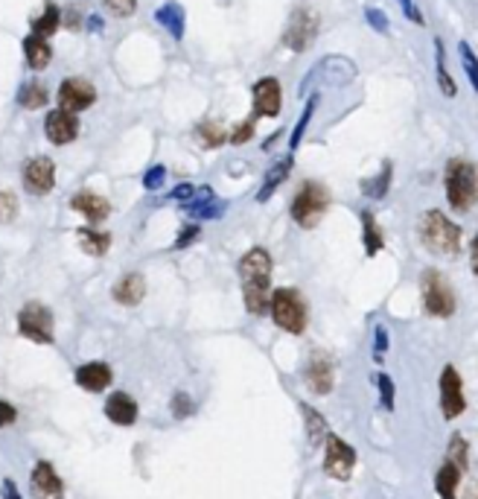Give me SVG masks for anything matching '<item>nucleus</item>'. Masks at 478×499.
Listing matches in <instances>:
<instances>
[{"mask_svg": "<svg viewBox=\"0 0 478 499\" xmlns=\"http://www.w3.org/2000/svg\"><path fill=\"white\" fill-rule=\"evenodd\" d=\"M155 21L161 29H167L172 36V41H182L184 38V29H187V15H184V6L175 4V0H167V4H161L158 12H155Z\"/></svg>", "mask_w": 478, "mask_h": 499, "instance_id": "nucleus-22", "label": "nucleus"}, {"mask_svg": "<svg viewBox=\"0 0 478 499\" xmlns=\"http://www.w3.org/2000/svg\"><path fill=\"white\" fill-rule=\"evenodd\" d=\"M85 26L91 29V33H102V29H106V24H102L99 15H88V18H85Z\"/></svg>", "mask_w": 478, "mask_h": 499, "instance_id": "nucleus-50", "label": "nucleus"}, {"mask_svg": "<svg viewBox=\"0 0 478 499\" xmlns=\"http://www.w3.org/2000/svg\"><path fill=\"white\" fill-rule=\"evenodd\" d=\"M77 243L88 257H106L111 248V234L97 231L94 225H82L77 228Z\"/></svg>", "mask_w": 478, "mask_h": 499, "instance_id": "nucleus-25", "label": "nucleus"}, {"mask_svg": "<svg viewBox=\"0 0 478 499\" xmlns=\"http://www.w3.org/2000/svg\"><path fill=\"white\" fill-rule=\"evenodd\" d=\"M400 6H402V12H406V18H411L414 24H421V26L426 24V21H423V15H421V9L414 6V0H400Z\"/></svg>", "mask_w": 478, "mask_h": 499, "instance_id": "nucleus-48", "label": "nucleus"}, {"mask_svg": "<svg viewBox=\"0 0 478 499\" xmlns=\"http://www.w3.org/2000/svg\"><path fill=\"white\" fill-rule=\"evenodd\" d=\"M21 44H24V58H26L29 68H33V70H47L50 68V62H53V44H50V38H41V36L29 33Z\"/></svg>", "mask_w": 478, "mask_h": 499, "instance_id": "nucleus-24", "label": "nucleus"}, {"mask_svg": "<svg viewBox=\"0 0 478 499\" xmlns=\"http://www.w3.org/2000/svg\"><path fill=\"white\" fill-rule=\"evenodd\" d=\"M292 167H295V158H292V152H289L286 158H280L277 164H272V167H268L265 179H263V184H260L257 196H254V199H257L260 204H263V202H268V199H272V196L277 193V190H280V184L289 179Z\"/></svg>", "mask_w": 478, "mask_h": 499, "instance_id": "nucleus-23", "label": "nucleus"}, {"mask_svg": "<svg viewBox=\"0 0 478 499\" xmlns=\"http://www.w3.org/2000/svg\"><path fill=\"white\" fill-rule=\"evenodd\" d=\"M192 193H196V184L184 182V184H178V187L172 190L170 199H172V202H178V204H187V202L192 199Z\"/></svg>", "mask_w": 478, "mask_h": 499, "instance_id": "nucleus-46", "label": "nucleus"}, {"mask_svg": "<svg viewBox=\"0 0 478 499\" xmlns=\"http://www.w3.org/2000/svg\"><path fill=\"white\" fill-rule=\"evenodd\" d=\"M268 313H272V321L280 330H286L292 336H301L309 325V307H307L304 296L295 286L272 289V298H268Z\"/></svg>", "mask_w": 478, "mask_h": 499, "instance_id": "nucleus-3", "label": "nucleus"}, {"mask_svg": "<svg viewBox=\"0 0 478 499\" xmlns=\"http://www.w3.org/2000/svg\"><path fill=\"white\" fill-rule=\"evenodd\" d=\"M58 26H62V9H58V4H53V0H47L36 18L29 21V33L41 38H53L58 33Z\"/></svg>", "mask_w": 478, "mask_h": 499, "instance_id": "nucleus-26", "label": "nucleus"}, {"mask_svg": "<svg viewBox=\"0 0 478 499\" xmlns=\"http://www.w3.org/2000/svg\"><path fill=\"white\" fill-rule=\"evenodd\" d=\"M301 415H304V423H307V438H309V447H321L327 442V435H330V427H327V421L321 412H316L312 406L301 403Z\"/></svg>", "mask_w": 478, "mask_h": 499, "instance_id": "nucleus-28", "label": "nucleus"}, {"mask_svg": "<svg viewBox=\"0 0 478 499\" xmlns=\"http://www.w3.org/2000/svg\"><path fill=\"white\" fill-rule=\"evenodd\" d=\"M184 211L190 219L202 223V219H222L228 211V204L222 202L211 187H196V193H192V199L184 204Z\"/></svg>", "mask_w": 478, "mask_h": 499, "instance_id": "nucleus-18", "label": "nucleus"}, {"mask_svg": "<svg viewBox=\"0 0 478 499\" xmlns=\"http://www.w3.org/2000/svg\"><path fill=\"white\" fill-rule=\"evenodd\" d=\"M421 243L438 257H458L461 255V228L441 211H426L421 216Z\"/></svg>", "mask_w": 478, "mask_h": 499, "instance_id": "nucleus-2", "label": "nucleus"}, {"mask_svg": "<svg viewBox=\"0 0 478 499\" xmlns=\"http://www.w3.org/2000/svg\"><path fill=\"white\" fill-rule=\"evenodd\" d=\"M21 182L26 187V193L33 196H47L56 187V161L47 155H36L29 158L24 170H21Z\"/></svg>", "mask_w": 478, "mask_h": 499, "instance_id": "nucleus-11", "label": "nucleus"}, {"mask_svg": "<svg viewBox=\"0 0 478 499\" xmlns=\"http://www.w3.org/2000/svg\"><path fill=\"white\" fill-rule=\"evenodd\" d=\"M421 296H423V310L435 318H450L455 313V292L450 286V281L435 272L426 269L421 277Z\"/></svg>", "mask_w": 478, "mask_h": 499, "instance_id": "nucleus-7", "label": "nucleus"}, {"mask_svg": "<svg viewBox=\"0 0 478 499\" xmlns=\"http://www.w3.org/2000/svg\"><path fill=\"white\" fill-rule=\"evenodd\" d=\"M461 476H464V473H461L455 464H450V462L441 464V471L435 476V488H438L441 499H458V482H461Z\"/></svg>", "mask_w": 478, "mask_h": 499, "instance_id": "nucleus-30", "label": "nucleus"}, {"mask_svg": "<svg viewBox=\"0 0 478 499\" xmlns=\"http://www.w3.org/2000/svg\"><path fill=\"white\" fill-rule=\"evenodd\" d=\"M304 377H307V386L312 394H330L333 386H336V369H333V359L324 354V350H316V354L309 357L307 369H304Z\"/></svg>", "mask_w": 478, "mask_h": 499, "instance_id": "nucleus-16", "label": "nucleus"}, {"mask_svg": "<svg viewBox=\"0 0 478 499\" xmlns=\"http://www.w3.org/2000/svg\"><path fill=\"white\" fill-rule=\"evenodd\" d=\"M196 138L199 143L204 146V150H219V146L228 143V131L222 123H213V120H202L196 126Z\"/></svg>", "mask_w": 478, "mask_h": 499, "instance_id": "nucleus-31", "label": "nucleus"}, {"mask_svg": "<svg viewBox=\"0 0 478 499\" xmlns=\"http://www.w3.org/2000/svg\"><path fill=\"white\" fill-rule=\"evenodd\" d=\"M102 409H106V418L114 423V427H134L138 418H140L138 400H134L131 394H126V391H114Z\"/></svg>", "mask_w": 478, "mask_h": 499, "instance_id": "nucleus-19", "label": "nucleus"}, {"mask_svg": "<svg viewBox=\"0 0 478 499\" xmlns=\"http://www.w3.org/2000/svg\"><path fill=\"white\" fill-rule=\"evenodd\" d=\"M73 377H77V386L79 389L91 391V394L106 391L114 383V371H111L109 362H85V365H79Z\"/></svg>", "mask_w": 478, "mask_h": 499, "instance_id": "nucleus-20", "label": "nucleus"}, {"mask_svg": "<svg viewBox=\"0 0 478 499\" xmlns=\"http://www.w3.org/2000/svg\"><path fill=\"white\" fill-rule=\"evenodd\" d=\"M163 184H167V167L163 164H152L143 172V190H149V193H155Z\"/></svg>", "mask_w": 478, "mask_h": 499, "instance_id": "nucleus-39", "label": "nucleus"}, {"mask_svg": "<svg viewBox=\"0 0 478 499\" xmlns=\"http://www.w3.org/2000/svg\"><path fill=\"white\" fill-rule=\"evenodd\" d=\"M353 467H356V450L330 432L324 442V473L336 482H348L353 476Z\"/></svg>", "mask_w": 478, "mask_h": 499, "instance_id": "nucleus-8", "label": "nucleus"}, {"mask_svg": "<svg viewBox=\"0 0 478 499\" xmlns=\"http://www.w3.org/2000/svg\"><path fill=\"white\" fill-rule=\"evenodd\" d=\"M467 499H478V479L470 485V491H467Z\"/></svg>", "mask_w": 478, "mask_h": 499, "instance_id": "nucleus-52", "label": "nucleus"}, {"mask_svg": "<svg viewBox=\"0 0 478 499\" xmlns=\"http://www.w3.org/2000/svg\"><path fill=\"white\" fill-rule=\"evenodd\" d=\"M18 333L36 345H53L56 342V321L53 310L38 301H29L18 310Z\"/></svg>", "mask_w": 478, "mask_h": 499, "instance_id": "nucleus-6", "label": "nucleus"}, {"mask_svg": "<svg viewBox=\"0 0 478 499\" xmlns=\"http://www.w3.org/2000/svg\"><path fill=\"white\" fill-rule=\"evenodd\" d=\"M111 296L117 304H123V307H138L143 298H146V277L140 272H129L123 275L120 281L114 284L111 289Z\"/></svg>", "mask_w": 478, "mask_h": 499, "instance_id": "nucleus-21", "label": "nucleus"}, {"mask_svg": "<svg viewBox=\"0 0 478 499\" xmlns=\"http://www.w3.org/2000/svg\"><path fill=\"white\" fill-rule=\"evenodd\" d=\"M199 234H202L199 223H187L182 231H178V237H175L172 248H175V252H182V248H187V245H192V243L199 240Z\"/></svg>", "mask_w": 478, "mask_h": 499, "instance_id": "nucleus-42", "label": "nucleus"}, {"mask_svg": "<svg viewBox=\"0 0 478 499\" xmlns=\"http://www.w3.org/2000/svg\"><path fill=\"white\" fill-rule=\"evenodd\" d=\"M385 348H388V333H385V327H377L373 330V354L382 357Z\"/></svg>", "mask_w": 478, "mask_h": 499, "instance_id": "nucleus-47", "label": "nucleus"}, {"mask_svg": "<svg viewBox=\"0 0 478 499\" xmlns=\"http://www.w3.org/2000/svg\"><path fill=\"white\" fill-rule=\"evenodd\" d=\"M15 421H18V409H15L9 400H0V430L12 427Z\"/></svg>", "mask_w": 478, "mask_h": 499, "instance_id": "nucleus-45", "label": "nucleus"}, {"mask_svg": "<svg viewBox=\"0 0 478 499\" xmlns=\"http://www.w3.org/2000/svg\"><path fill=\"white\" fill-rule=\"evenodd\" d=\"M458 53H461V62H464V73H467V79L473 85V91L478 94V58H475V53H473V47L467 41L458 44Z\"/></svg>", "mask_w": 478, "mask_h": 499, "instance_id": "nucleus-36", "label": "nucleus"}, {"mask_svg": "<svg viewBox=\"0 0 478 499\" xmlns=\"http://www.w3.org/2000/svg\"><path fill=\"white\" fill-rule=\"evenodd\" d=\"M102 6H106L114 18H131V15L138 12V0H102Z\"/></svg>", "mask_w": 478, "mask_h": 499, "instance_id": "nucleus-40", "label": "nucleus"}, {"mask_svg": "<svg viewBox=\"0 0 478 499\" xmlns=\"http://www.w3.org/2000/svg\"><path fill=\"white\" fill-rule=\"evenodd\" d=\"M18 219V196L12 190H0V225H9Z\"/></svg>", "mask_w": 478, "mask_h": 499, "instance_id": "nucleus-37", "label": "nucleus"}, {"mask_svg": "<svg viewBox=\"0 0 478 499\" xmlns=\"http://www.w3.org/2000/svg\"><path fill=\"white\" fill-rule=\"evenodd\" d=\"M318 36V18L312 9H295L292 18L286 24V29H283V44L292 50V53H304L312 47V41H316Z\"/></svg>", "mask_w": 478, "mask_h": 499, "instance_id": "nucleus-9", "label": "nucleus"}, {"mask_svg": "<svg viewBox=\"0 0 478 499\" xmlns=\"http://www.w3.org/2000/svg\"><path fill=\"white\" fill-rule=\"evenodd\" d=\"M365 21L377 29V33H388V18H385V12L382 9H373V6H368L365 9Z\"/></svg>", "mask_w": 478, "mask_h": 499, "instance_id": "nucleus-44", "label": "nucleus"}, {"mask_svg": "<svg viewBox=\"0 0 478 499\" xmlns=\"http://www.w3.org/2000/svg\"><path fill=\"white\" fill-rule=\"evenodd\" d=\"M327 208H330V190H327L321 182H304L301 190H297L295 199H292L289 213H292L297 228L309 231V228H316L321 223Z\"/></svg>", "mask_w": 478, "mask_h": 499, "instance_id": "nucleus-5", "label": "nucleus"}, {"mask_svg": "<svg viewBox=\"0 0 478 499\" xmlns=\"http://www.w3.org/2000/svg\"><path fill=\"white\" fill-rule=\"evenodd\" d=\"M56 99H58V109L62 111L79 114V111H88L97 102V88L82 77H68V79H62V85H58Z\"/></svg>", "mask_w": 478, "mask_h": 499, "instance_id": "nucleus-10", "label": "nucleus"}, {"mask_svg": "<svg viewBox=\"0 0 478 499\" xmlns=\"http://www.w3.org/2000/svg\"><path fill=\"white\" fill-rule=\"evenodd\" d=\"M251 109H254V120L257 117H268V120H275L283 109V91H280V82L275 77H263L254 82L251 88Z\"/></svg>", "mask_w": 478, "mask_h": 499, "instance_id": "nucleus-12", "label": "nucleus"}, {"mask_svg": "<svg viewBox=\"0 0 478 499\" xmlns=\"http://www.w3.org/2000/svg\"><path fill=\"white\" fill-rule=\"evenodd\" d=\"M29 494L33 499H65V482L50 462H36L29 473Z\"/></svg>", "mask_w": 478, "mask_h": 499, "instance_id": "nucleus-14", "label": "nucleus"}, {"mask_svg": "<svg viewBox=\"0 0 478 499\" xmlns=\"http://www.w3.org/2000/svg\"><path fill=\"white\" fill-rule=\"evenodd\" d=\"M18 106L21 109H26V111H38V109H44L50 102V88L44 85V82H24L21 88H18Z\"/></svg>", "mask_w": 478, "mask_h": 499, "instance_id": "nucleus-27", "label": "nucleus"}, {"mask_svg": "<svg viewBox=\"0 0 478 499\" xmlns=\"http://www.w3.org/2000/svg\"><path fill=\"white\" fill-rule=\"evenodd\" d=\"M377 386H379V400H382V406L391 412L394 409V379L388 377V374H379L377 377Z\"/></svg>", "mask_w": 478, "mask_h": 499, "instance_id": "nucleus-43", "label": "nucleus"}, {"mask_svg": "<svg viewBox=\"0 0 478 499\" xmlns=\"http://www.w3.org/2000/svg\"><path fill=\"white\" fill-rule=\"evenodd\" d=\"M70 211H77L88 219V225H99V223H106V219L111 216V202L106 196H99L94 193V190H79V193H73L70 196Z\"/></svg>", "mask_w": 478, "mask_h": 499, "instance_id": "nucleus-17", "label": "nucleus"}, {"mask_svg": "<svg viewBox=\"0 0 478 499\" xmlns=\"http://www.w3.org/2000/svg\"><path fill=\"white\" fill-rule=\"evenodd\" d=\"M443 187H446V202L452 204L455 211H470L478 202V172L470 161L464 158H452L446 164L443 172Z\"/></svg>", "mask_w": 478, "mask_h": 499, "instance_id": "nucleus-4", "label": "nucleus"}, {"mask_svg": "<svg viewBox=\"0 0 478 499\" xmlns=\"http://www.w3.org/2000/svg\"><path fill=\"white\" fill-rule=\"evenodd\" d=\"M362 243H365V255L368 257H377L379 252H382V245H385V240H382V231H379V225H377V219H373V213L370 211H362Z\"/></svg>", "mask_w": 478, "mask_h": 499, "instance_id": "nucleus-29", "label": "nucleus"}, {"mask_svg": "<svg viewBox=\"0 0 478 499\" xmlns=\"http://www.w3.org/2000/svg\"><path fill=\"white\" fill-rule=\"evenodd\" d=\"M435 53H438V85H441V91L443 97H455V82L450 77V70H446V50H443V41L435 38Z\"/></svg>", "mask_w": 478, "mask_h": 499, "instance_id": "nucleus-34", "label": "nucleus"}, {"mask_svg": "<svg viewBox=\"0 0 478 499\" xmlns=\"http://www.w3.org/2000/svg\"><path fill=\"white\" fill-rule=\"evenodd\" d=\"M272 255L263 245H254L239 257L236 272L239 284H243V301L248 316H265L268 313V298H272Z\"/></svg>", "mask_w": 478, "mask_h": 499, "instance_id": "nucleus-1", "label": "nucleus"}, {"mask_svg": "<svg viewBox=\"0 0 478 499\" xmlns=\"http://www.w3.org/2000/svg\"><path fill=\"white\" fill-rule=\"evenodd\" d=\"M44 135H47V140L53 146H68L77 140L79 135V120L77 114H68L62 109H53L44 114Z\"/></svg>", "mask_w": 478, "mask_h": 499, "instance_id": "nucleus-15", "label": "nucleus"}, {"mask_svg": "<svg viewBox=\"0 0 478 499\" xmlns=\"http://www.w3.org/2000/svg\"><path fill=\"white\" fill-rule=\"evenodd\" d=\"M170 412H172V418H175V421H184V418H190L192 412H196V403H192L190 394L175 391V394H172V406H170Z\"/></svg>", "mask_w": 478, "mask_h": 499, "instance_id": "nucleus-38", "label": "nucleus"}, {"mask_svg": "<svg viewBox=\"0 0 478 499\" xmlns=\"http://www.w3.org/2000/svg\"><path fill=\"white\" fill-rule=\"evenodd\" d=\"M0 494H4V499H24L18 485H15V479H4V485H0Z\"/></svg>", "mask_w": 478, "mask_h": 499, "instance_id": "nucleus-49", "label": "nucleus"}, {"mask_svg": "<svg viewBox=\"0 0 478 499\" xmlns=\"http://www.w3.org/2000/svg\"><path fill=\"white\" fill-rule=\"evenodd\" d=\"M441 409L446 421L458 418L467 409L464 383H461V374L455 371V365H446L441 371Z\"/></svg>", "mask_w": 478, "mask_h": 499, "instance_id": "nucleus-13", "label": "nucleus"}, {"mask_svg": "<svg viewBox=\"0 0 478 499\" xmlns=\"http://www.w3.org/2000/svg\"><path fill=\"white\" fill-rule=\"evenodd\" d=\"M470 260H473V272L478 275V234L473 237V248H470Z\"/></svg>", "mask_w": 478, "mask_h": 499, "instance_id": "nucleus-51", "label": "nucleus"}, {"mask_svg": "<svg viewBox=\"0 0 478 499\" xmlns=\"http://www.w3.org/2000/svg\"><path fill=\"white\" fill-rule=\"evenodd\" d=\"M316 109H318V97H309L307 109L301 111V117H297V123H295V129H292V138H289V152H295L297 146L304 143V135H307V129H309V123H312V114H316Z\"/></svg>", "mask_w": 478, "mask_h": 499, "instance_id": "nucleus-33", "label": "nucleus"}, {"mask_svg": "<svg viewBox=\"0 0 478 499\" xmlns=\"http://www.w3.org/2000/svg\"><path fill=\"white\" fill-rule=\"evenodd\" d=\"M251 138H254V117H248V120H243V123H236V126H234V131L228 135V143H234V146H245Z\"/></svg>", "mask_w": 478, "mask_h": 499, "instance_id": "nucleus-41", "label": "nucleus"}, {"mask_svg": "<svg viewBox=\"0 0 478 499\" xmlns=\"http://www.w3.org/2000/svg\"><path fill=\"white\" fill-rule=\"evenodd\" d=\"M467 438L464 435H452L450 438V452H446V462L455 464L461 473H467Z\"/></svg>", "mask_w": 478, "mask_h": 499, "instance_id": "nucleus-35", "label": "nucleus"}, {"mask_svg": "<svg viewBox=\"0 0 478 499\" xmlns=\"http://www.w3.org/2000/svg\"><path fill=\"white\" fill-rule=\"evenodd\" d=\"M391 175H394L391 161H385L377 179H368V182H362V193H365L368 199H385L388 187H391Z\"/></svg>", "mask_w": 478, "mask_h": 499, "instance_id": "nucleus-32", "label": "nucleus"}]
</instances>
